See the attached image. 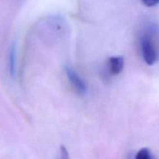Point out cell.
Returning <instances> with one entry per match:
<instances>
[{
  "instance_id": "obj_1",
  "label": "cell",
  "mask_w": 159,
  "mask_h": 159,
  "mask_svg": "<svg viewBox=\"0 0 159 159\" xmlns=\"http://www.w3.org/2000/svg\"><path fill=\"white\" fill-rule=\"evenodd\" d=\"M141 49L144 61L148 65H153L158 59V53L150 34H146L141 39Z\"/></svg>"
},
{
  "instance_id": "obj_2",
  "label": "cell",
  "mask_w": 159,
  "mask_h": 159,
  "mask_svg": "<svg viewBox=\"0 0 159 159\" xmlns=\"http://www.w3.org/2000/svg\"><path fill=\"white\" fill-rule=\"evenodd\" d=\"M65 72L70 83L74 87L75 91L80 95L85 94L87 91L86 85L79 74L75 71V69H73L71 67L67 66L65 68Z\"/></svg>"
},
{
  "instance_id": "obj_3",
  "label": "cell",
  "mask_w": 159,
  "mask_h": 159,
  "mask_svg": "<svg viewBox=\"0 0 159 159\" xmlns=\"http://www.w3.org/2000/svg\"><path fill=\"white\" fill-rule=\"evenodd\" d=\"M124 59L123 57H112L109 60L110 71L113 75H117L124 69Z\"/></svg>"
},
{
  "instance_id": "obj_4",
  "label": "cell",
  "mask_w": 159,
  "mask_h": 159,
  "mask_svg": "<svg viewBox=\"0 0 159 159\" xmlns=\"http://www.w3.org/2000/svg\"><path fill=\"white\" fill-rule=\"evenodd\" d=\"M9 71L12 75L15 74L16 69V48L15 46H12L11 48L10 53H9Z\"/></svg>"
},
{
  "instance_id": "obj_5",
  "label": "cell",
  "mask_w": 159,
  "mask_h": 159,
  "mask_svg": "<svg viewBox=\"0 0 159 159\" xmlns=\"http://www.w3.org/2000/svg\"><path fill=\"white\" fill-rule=\"evenodd\" d=\"M134 159H155L154 158L153 155L147 148H141L138 151L137 153L136 156H135Z\"/></svg>"
},
{
  "instance_id": "obj_6",
  "label": "cell",
  "mask_w": 159,
  "mask_h": 159,
  "mask_svg": "<svg viewBox=\"0 0 159 159\" xmlns=\"http://www.w3.org/2000/svg\"><path fill=\"white\" fill-rule=\"evenodd\" d=\"M57 159H70L68 152L67 151L66 148L64 147V146H61Z\"/></svg>"
},
{
  "instance_id": "obj_7",
  "label": "cell",
  "mask_w": 159,
  "mask_h": 159,
  "mask_svg": "<svg viewBox=\"0 0 159 159\" xmlns=\"http://www.w3.org/2000/svg\"><path fill=\"white\" fill-rule=\"evenodd\" d=\"M142 2L144 3V6H148V7H152L159 3V0H142Z\"/></svg>"
}]
</instances>
